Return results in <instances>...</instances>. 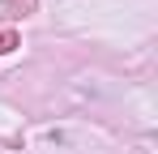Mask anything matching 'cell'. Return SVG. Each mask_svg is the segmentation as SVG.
I'll return each instance as SVG.
<instances>
[{
    "mask_svg": "<svg viewBox=\"0 0 158 154\" xmlns=\"http://www.w3.org/2000/svg\"><path fill=\"white\" fill-rule=\"evenodd\" d=\"M13 47H17V34H13V30H0V56L13 51Z\"/></svg>",
    "mask_w": 158,
    "mask_h": 154,
    "instance_id": "cell-1",
    "label": "cell"
}]
</instances>
